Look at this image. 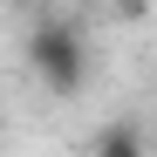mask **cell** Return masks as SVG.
I'll use <instances>...</instances> for the list:
<instances>
[{"label":"cell","mask_w":157,"mask_h":157,"mask_svg":"<svg viewBox=\"0 0 157 157\" xmlns=\"http://www.w3.org/2000/svg\"><path fill=\"white\" fill-rule=\"evenodd\" d=\"M21 55H28L34 82L48 96L68 102V96L89 89V41H82V28H68V21H34L28 41H21Z\"/></svg>","instance_id":"obj_1"},{"label":"cell","mask_w":157,"mask_h":157,"mask_svg":"<svg viewBox=\"0 0 157 157\" xmlns=\"http://www.w3.org/2000/svg\"><path fill=\"white\" fill-rule=\"evenodd\" d=\"M89 157H150V144H144L137 123H102L96 144H89Z\"/></svg>","instance_id":"obj_2"}]
</instances>
